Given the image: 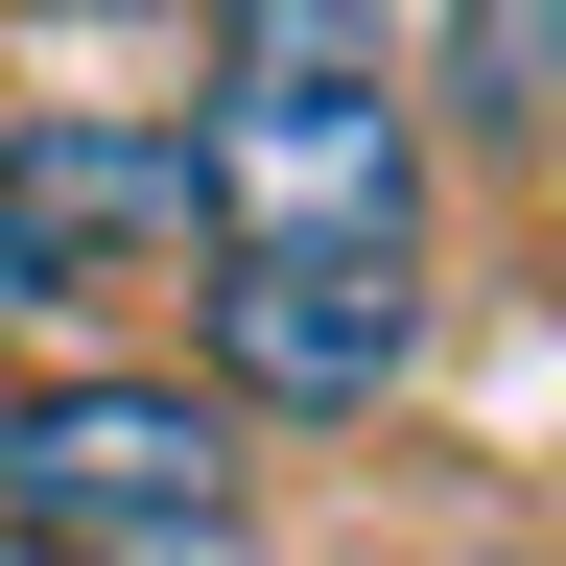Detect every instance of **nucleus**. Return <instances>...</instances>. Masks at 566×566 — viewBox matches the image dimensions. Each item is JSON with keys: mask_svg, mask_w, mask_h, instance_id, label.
<instances>
[{"mask_svg": "<svg viewBox=\"0 0 566 566\" xmlns=\"http://www.w3.org/2000/svg\"><path fill=\"white\" fill-rule=\"evenodd\" d=\"M212 71H354L378 95V0H212Z\"/></svg>", "mask_w": 566, "mask_h": 566, "instance_id": "nucleus-6", "label": "nucleus"}, {"mask_svg": "<svg viewBox=\"0 0 566 566\" xmlns=\"http://www.w3.org/2000/svg\"><path fill=\"white\" fill-rule=\"evenodd\" d=\"M0 212H24L48 260H189L212 237V189H189L166 118H24L0 142Z\"/></svg>", "mask_w": 566, "mask_h": 566, "instance_id": "nucleus-4", "label": "nucleus"}, {"mask_svg": "<svg viewBox=\"0 0 566 566\" xmlns=\"http://www.w3.org/2000/svg\"><path fill=\"white\" fill-rule=\"evenodd\" d=\"M424 354V283L401 260H212V401L260 424H378Z\"/></svg>", "mask_w": 566, "mask_h": 566, "instance_id": "nucleus-3", "label": "nucleus"}, {"mask_svg": "<svg viewBox=\"0 0 566 566\" xmlns=\"http://www.w3.org/2000/svg\"><path fill=\"white\" fill-rule=\"evenodd\" d=\"M48 283H71V260H48V237H24V212H0V331H24V307H48Z\"/></svg>", "mask_w": 566, "mask_h": 566, "instance_id": "nucleus-7", "label": "nucleus"}, {"mask_svg": "<svg viewBox=\"0 0 566 566\" xmlns=\"http://www.w3.org/2000/svg\"><path fill=\"white\" fill-rule=\"evenodd\" d=\"M166 142L212 189V260H401L424 237V118L354 71H212Z\"/></svg>", "mask_w": 566, "mask_h": 566, "instance_id": "nucleus-2", "label": "nucleus"}, {"mask_svg": "<svg viewBox=\"0 0 566 566\" xmlns=\"http://www.w3.org/2000/svg\"><path fill=\"white\" fill-rule=\"evenodd\" d=\"M0 566H48V543H24V520H0Z\"/></svg>", "mask_w": 566, "mask_h": 566, "instance_id": "nucleus-8", "label": "nucleus"}, {"mask_svg": "<svg viewBox=\"0 0 566 566\" xmlns=\"http://www.w3.org/2000/svg\"><path fill=\"white\" fill-rule=\"evenodd\" d=\"M449 118L472 142H566V0H449Z\"/></svg>", "mask_w": 566, "mask_h": 566, "instance_id": "nucleus-5", "label": "nucleus"}, {"mask_svg": "<svg viewBox=\"0 0 566 566\" xmlns=\"http://www.w3.org/2000/svg\"><path fill=\"white\" fill-rule=\"evenodd\" d=\"M0 520L48 566H237V401L189 378H24L0 401Z\"/></svg>", "mask_w": 566, "mask_h": 566, "instance_id": "nucleus-1", "label": "nucleus"}]
</instances>
